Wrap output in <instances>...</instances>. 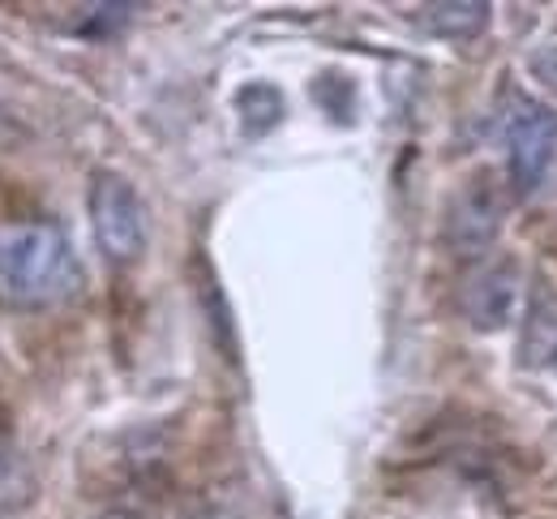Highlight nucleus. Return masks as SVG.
<instances>
[{"mask_svg":"<svg viewBox=\"0 0 557 519\" xmlns=\"http://www.w3.org/2000/svg\"><path fill=\"white\" fill-rule=\"evenodd\" d=\"M82 267L70 236L57 223H0V305L9 309H52L77 297Z\"/></svg>","mask_w":557,"mask_h":519,"instance_id":"f257e3e1","label":"nucleus"},{"mask_svg":"<svg viewBox=\"0 0 557 519\" xmlns=\"http://www.w3.org/2000/svg\"><path fill=\"white\" fill-rule=\"evenodd\" d=\"M90 223L99 249L112 262H134L146 249V207L138 189L116 172H95L90 181Z\"/></svg>","mask_w":557,"mask_h":519,"instance_id":"f03ea898","label":"nucleus"},{"mask_svg":"<svg viewBox=\"0 0 557 519\" xmlns=\"http://www.w3.org/2000/svg\"><path fill=\"white\" fill-rule=\"evenodd\" d=\"M506 147H510V185L519 194L541 189L557 155V112L545 103H515L506 116Z\"/></svg>","mask_w":557,"mask_h":519,"instance_id":"7ed1b4c3","label":"nucleus"},{"mask_svg":"<svg viewBox=\"0 0 557 519\" xmlns=\"http://www.w3.org/2000/svg\"><path fill=\"white\" fill-rule=\"evenodd\" d=\"M497 232H502V198L481 176L468 189H459V198L450 202V211H446V245L459 258H481L485 249H493Z\"/></svg>","mask_w":557,"mask_h":519,"instance_id":"20e7f679","label":"nucleus"},{"mask_svg":"<svg viewBox=\"0 0 557 519\" xmlns=\"http://www.w3.org/2000/svg\"><path fill=\"white\" fill-rule=\"evenodd\" d=\"M519 297H523V271L515 258H502V262H488L481 267L468 288H463V313L476 331H502L515 322L519 313Z\"/></svg>","mask_w":557,"mask_h":519,"instance_id":"39448f33","label":"nucleus"},{"mask_svg":"<svg viewBox=\"0 0 557 519\" xmlns=\"http://www.w3.org/2000/svg\"><path fill=\"white\" fill-rule=\"evenodd\" d=\"M488 13L485 0H442L424 9V30L437 39H476L488 26Z\"/></svg>","mask_w":557,"mask_h":519,"instance_id":"423d86ee","label":"nucleus"},{"mask_svg":"<svg viewBox=\"0 0 557 519\" xmlns=\"http://www.w3.org/2000/svg\"><path fill=\"white\" fill-rule=\"evenodd\" d=\"M557 357V297L541 293L532 300V318L523 331V361L528 366H549Z\"/></svg>","mask_w":557,"mask_h":519,"instance_id":"0eeeda50","label":"nucleus"},{"mask_svg":"<svg viewBox=\"0 0 557 519\" xmlns=\"http://www.w3.org/2000/svg\"><path fill=\"white\" fill-rule=\"evenodd\" d=\"M236 116L245 125V134H267L283 121V95H278L271 82H249L236 90Z\"/></svg>","mask_w":557,"mask_h":519,"instance_id":"6e6552de","label":"nucleus"},{"mask_svg":"<svg viewBox=\"0 0 557 519\" xmlns=\"http://www.w3.org/2000/svg\"><path fill=\"white\" fill-rule=\"evenodd\" d=\"M35 498V477H30V468L17 459V455H9L4 446H0V511H17V507H26Z\"/></svg>","mask_w":557,"mask_h":519,"instance_id":"1a4fd4ad","label":"nucleus"},{"mask_svg":"<svg viewBox=\"0 0 557 519\" xmlns=\"http://www.w3.org/2000/svg\"><path fill=\"white\" fill-rule=\"evenodd\" d=\"M129 13H134V4H95V9H86V17H82V35H103V30H121L125 22H129Z\"/></svg>","mask_w":557,"mask_h":519,"instance_id":"9d476101","label":"nucleus"},{"mask_svg":"<svg viewBox=\"0 0 557 519\" xmlns=\"http://www.w3.org/2000/svg\"><path fill=\"white\" fill-rule=\"evenodd\" d=\"M532 74L541 77L549 90H557V44H549V48H541L536 57H532Z\"/></svg>","mask_w":557,"mask_h":519,"instance_id":"9b49d317","label":"nucleus"},{"mask_svg":"<svg viewBox=\"0 0 557 519\" xmlns=\"http://www.w3.org/2000/svg\"><path fill=\"white\" fill-rule=\"evenodd\" d=\"M181 519H240V511H232L227 503H207V507H194V511H185Z\"/></svg>","mask_w":557,"mask_h":519,"instance_id":"f8f14e48","label":"nucleus"}]
</instances>
